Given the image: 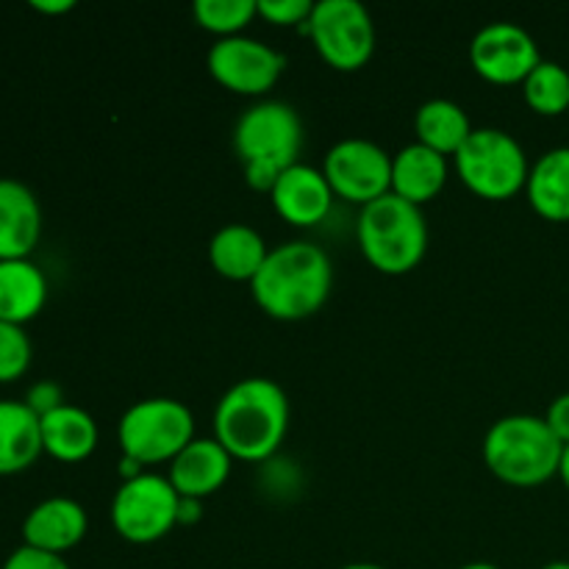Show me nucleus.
I'll list each match as a JSON object with an SVG mask.
<instances>
[{
	"instance_id": "nucleus-14",
	"label": "nucleus",
	"mask_w": 569,
	"mask_h": 569,
	"mask_svg": "<svg viewBox=\"0 0 569 569\" xmlns=\"http://www.w3.org/2000/svg\"><path fill=\"white\" fill-rule=\"evenodd\" d=\"M233 456L214 437H194L167 467V481L181 498L203 500L220 492L231 476Z\"/></svg>"
},
{
	"instance_id": "nucleus-23",
	"label": "nucleus",
	"mask_w": 569,
	"mask_h": 569,
	"mask_svg": "<svg viewBox=\"0 0 569 569\" xmlns=\"http://www.w3.org/2000/svg\"><path fill=\"white\" fill-rule=\"evenodd\" d=\"M476 131L467 117V111L461 109L456 100L448 98H433L417 109L415 114V133L417 142L426 144V148L437 150L445 159H453L461 150V144L470 139V133Z\"/></svg>"
},
{
	"instance_id": "nucleus-33",
	"label": "nucleus",
	"mask_w": 569,
	"mask_h": 569,
	"mask_svg": "<svg viewBox=\"0 0 569 569\" xmlns=\"http://www.w3.org/2000/svg\"><path fill=\"white\" fill-rule=\"evenodd\" d=\"M559 478H561V483H565V489H567V492H569V445H565V450H561Z\"/></svg>"
},
{
	"instance_id": "nucleus-8",
	"label": "nucleus",
	"mask_w": 569,
	"mask_h": 569,
	"mask_svg": "<svg viewBox=\"0 0 569 569\" xmlns=\"http://www.w3.org/2000/svg\"><path fill=\"white\" fill-rule=\"evenodd\" d=\"M317 53L339 72H356L376 53V22L359 0H320L306 22Z\"/></svg>"
},
{
	"instance_id": "nucleus-25",
	"label": "nucleus",
	"mask_w": 569,
	"mask_h": 569,
	"mask_svg": "<svg viewBox=\"0 0 569 569\" xmlns=\"http://www.w3.org/2000/svg\"><path fill=\"white\" fill-rule=\"evenodd\" d=\"M192 14L214 37H239L259 17V0H194Z\"/></svg>"
},
{
	"instance_id": "nucleus-11",
	"label": "nucleus",
	"mask_w": 569,
	"mask_h": 569,
	"mask_svg": "<svg viewBox=\"0 0 569 569\" xmlns=\"http://www.w3.org/2000/svg\"><path fill=\"white\" fill-rule=\"evenodd\" d=\"M206 64H209L211 78L220 87H226L233 94H248V98L270 92L287 70L283 53H278L261 39L244 37V33L217 39L211 44Z\"/></svg>"
},
{
	"instance_id": "nucleus-20",
	"label": "nucleus",
	"mask_w": 569,
	"mask_h": 569,
	"mask_svg": "<svg viewBox=\"0 0 569 569\" xmlns=\"http://www.w3.org/2000/svg\"><path fill=\"white\" fill-rule=\"evenodd\" d=\"M48 303V278L31 259L0 261V322L22 326Z\"/></svg>"
},
{
	"instance_id": "nucleus-31",
	"label": "nucleus",
	"mask_w": 569,
	"mask_h": 569,
	"mask_svg": "<svg viewBox=\"0 0 569 569\" xmlns=\"http://www.w3.org/2000/svg\"><path fill=\"white\" fill-rule=\"evenodd\" d=\"M31 9L39 14H67L76 9V0H31Z\"/></svg>"
},
{
	"instance_id": "nucleus-2",
	"label": "nucleus",
	"mask_w": 569,
	"mask_h": 569,
	"mask_svg": "<svg viewBox=\"0 0 569 569\" xmlns=\"http://www.w3.org/2000/svg\"><path fill=\"white\" fill-rule=\"evenodd\" d=\"M333 287V264L326 250L306 239L270 248L259 276L250 281L256 306L267 317L298 322L326 306Z\"/></svg>"
},
{
	"instance_id": "nucleus-15",
	"label": "nucleus",
	"mask_w": 569,
	"mask_h": 569,
	"mask_svg": "<svg viewBox=\"0 0 569 569\" xmlns=\"http://www.w3.org/2000/svg\"><path fill=\"white\" fill-rule=\"evenodd\" d=\"M89 531V517L78 500L48 498L33 506L22 520V545L64 556L78 548Z\"/></svg>"
},
{
	"instance_id": "nucleus-18",
	"label": "nucleus",
	"mask_w": 569,
	"mask_h": 569,
	"mask_svg": "<svg viewBox=\"0 0 569 569\" xmlns=\"http://www.w3.org/2000/svg\"><path fill=\"white\" fill-rule=\"evenodd\" d=\"M448 159L426 144H406L392 156V194L420 206L437 198L448 183Z\"/></svg>"
},
{
	"instance_id": "nucleus-3",
	"label": "nucleus",
	"mask_w": 569,
	"mask_h": 569,
	"mask_svg": "<svg viewBox=\"0 0 569 569\" xmlns=\"http://www.w3.org/2000/svg\"><path fill=\"white\" fill-rule=\"evenodd\" d=\"M303 148V122L289 103L259 100L233 128V150L242 161L244 178L259 192H270L283 170L298 164Z\"/></svg>"
},
{
	"instance_id": "nucleus-10",
	"label": "nucleus",
	"mask_w": 569,
	"mask_h": 569,
	"mask_svg": "<svg viewBox=\"0 0 569 569\" xmlns=\"http://www.w3.org/2000/svg\"><path fill=\"white\" fill-rule=\"evenodd\" d=\"M333 194L348 203L370 206L392 192V156L370 139H342L322 161Z\"/></svg>"
},
{
	"instance_id": "nucleus-30",
	"label": "nucleus",
	"mask_w": 569,
	"mask_h": 569,
	"mask_svg": "<svg viewBox=\"0 0 569 569\" xmlns=\"http://www.w3.org/2000/svg\"><path fill=\"white\" fill-rule=\"evenodd\" d=\"M545 422H548V428L556 433V439H559L561 445H569V392L559 395V398L548 406Z\"/></svg>"
},
{
	"instance_id": "nucleus-12",
	"label": "nucleus",
	"mask_w": 569,
	"mask_h": 569,
	"mask_svg": "<svg viewBox=\"0 0 569 569\" xmlns=\"http://www.w3.org/2000/svg\"><path fill=\"white\" fill-rule=\"evenodd\" d=\"M472 70L489 83L511 87L520 83L542 64V53L531 33L517 22H489L472 37L470 44Z\"/></svg>"
},
{
	"instance_id": "nucleus-5",
	"label": "nucleus",
	"mask_w": 569,
	"mask_h": 569,
	"mask_svg": "<svg viewBox=\"0 0 569 569\" xmlns=\"http://www.w3.org/2000/svg\"><path fill=\"white\" fill-rule=\"evenodd\" d=\"M356 237L365 259L383 276H406L428 253L426 214L420 206L392 192L361 209Z\"/></svg>"
},
{
	"instance_id": "nucleus-26",
	"label": "nucleus",
	"mask_w": 569,
	"mask_h": 569,
	"mask_svg": "<svg viewBox=\"0 0 569 569\" xmlns=\"http://www.w3.org/2000/svg\"><path fill=\"white\" fill-rule=\"evenodd\" d=\"M33 345L26 328L0 322V383H14L31 370Z\"/></svg>"
},
{
	"instance_id": "nucleus-13",
	"label": "nucleus",
	"mask_w": 569,
	"mask_h": 569,
	"mask_svg": "<svg viewBox=\"0 0 569 569\" xmlns=\"http://www.w3.org/2000/svg\"><path fill=\"white\" fill-rule=\"evenodd\" d=\"M333 189L326 172L309 164H292L281 172L276 187L270 189V200L278 217L295 228H315L331 214Z\"/></svg>"
},
{
	"instance_id": "nucleus-27",
	"label": "nucleus",
	"mask_w": 569,
	"mask_h": 569,
	"mask_svg": "<svg viewBox=\"0 0 569 569\" xmlns=\"http://www.w3.org/2000/svg\"><path fill=\"white\" fill-rule=\"evenodd\" d=\"M311 11V0H259V17L278 28H306Z\"/></svg>"
},
{
	"instance_id": "nucleus-36",
	"label": "nucleus",
	"mask_w": 569,
	"mask_h": 569,
	"mask_svg": "<svg viewBox=\"0 0 569 569\" xmlns=\"http://www.w3.org/2000/svg\"><path fill=\"white\" fill-rule=\"evenodd\" d=\"M542 569H569V561H550V565H545Z\"/></svg>"
},
{
	"instance_id": "nucleus-17",
	"label": "nucleus",
	"mask_w": 569,
	"mask_h": 569,
	"mask_svg": "<svg viewBox=\"0 0 569 569\" xmlns=\"http://www.w3.org/2000/svg\"><path fill=\"white\" fill-rule=\"evenodd\" d=\"M42 431V450L61 465H78L94 453L100 442V431L94 417L81 406L64 403L39 420Z\"/></svg>"
},
{
	"instance_id": "nucleus-29",
	"label": "nucleus",
	"mask_w": 569,
	"mask_h": 569,
	"mask_svg": "<svg viewBox=\"0 0 569 569\" xmlns=\"http://www.w3.org/2000/svg\"><path fill=\"white\" fill-rule=\"evenodd\" d=\"M64 403H67L64 389H61L56 381H37L26 395V406L39 417V420L48 417L50 411L61 409Z\"/></svg>"
},
{
	"instance_id": "nucleus-7",
	"label": "nucleus",
	"mask_w": 569,
	"mask_h": 569,
	"mask_svg": "<svg viewBox=\"0 0 569 569\" xmlns=\"http://www.w3.org/2000/svg\"><path fill=\"white\" fill-rule=\"evenodd\" d=\"M117 439L122 456L137 465H170L194 439V417L176 398H144L120 417Z\"/></svg>"
},
{
	"instance_id": "nucleus-24",
	"label": "nucleus",
	"mask_w": 569,
	"mask_h": 569,
	"mask_svg": "<svg viewBox=\"0 0 569 569\" xmlns=\"http://www.w3.org/2000/svg\"><path fill=\"white\" fill-rule=\"evenodd\" d=\"M522 98L539 117H561L569 111V70L559 61L542 64L522 81Z\"/></svg>"
},
{
	"instance_id": "nucleus-9",
	"label": "nucleus",
	"mask_w": 569,
	"mask_h": 569,
	"mask_svg": "<svg viewBox=\"0 0 569 569\" xmlns=\"http://www.w3.org/2000/svg\"><path fill=\"white\" fill-rule=\"evenodd\" d=\"M181 495L172 489L167 476L142 472L122 481L111 498V526L126 542L153 545L178 526Z\"/></svg>"
},
{
	"instance_id": "nucleus-35",
	"label": "nucleus",
	"mask_w": 569,
	"mask_h": 569,
	"mask_svg": "<svg viewBox=\"0 0 569 569\" xmlns=\"http://www.w3.org/2000/svg\"><path fill=\"white\" fill-rule=\"evenodd\" d=\"M459 569H500L498 565H487V561H472V565H465Z\"/></svg>"
},
{
	"instance_id": "nucleus-19",
	"label": "nucleus",
	"mask_w": 569,
	"mask_h": 569,
	"mask_svg": "<svg viewBox=\"0 0 569 569\" xmlns=\"http://www.w3.org/2000/svg\"><path fill=\"white\" fill-rule=\"evenodd\" d=\"M270 256L264 237L244 222L222 226L209 242V261L217 276L228 281H253Z\"/></svg>"
},
{
	"instance_id": "nucleus-22",
	"label": "nucleus",
	"mask_w": 569,
	"mask_h": 569,
	"mask_svg": "<svg viewBox=\"0 0 569 569\" xmlns=\"http://www.w3.org/2000/svg\"><path fill=\"white\" fill-rule=\"evenodd\" d=\"M526 194L548 222H569V148H553L531 164Z\"/></svg>"
},
{
	"instance_id": "nucleus-32",
	"label": "nucleus",
	"mask_w": 569,
	"mask_h": 569,
	"mask_svg": "<svg viewBox=\"0 0 569 569\" xmlns=\"http://www.w3.org/2000/svg\"><path fill=\"white\" fill-rule=\"evenodd\" d=\"M200 503H203V500L181 498V503H178V526H192V522H198Z\"/></svg>"
},
{
	"instance_id": "nucleus-28",
	"label": "nucleus",
	"mask_w": 569,
	"mask_h": 569,
	"mask_svg": "<svg viewBox=\"0 0 569 569\" xmlns=\"http://www.w3.org/2000/svg\"><path fill=\"white\" fill-rule=\"evenodd\" d=\"M0 569H70V565L64 561V556L44 553V550L20 545V548L3 561V567Z\"/></svg>"
},
{
	"instance_id": "nucleus-34",
	"label": "nucleus",
	"mask_w": 569,
	"mask_h": 569,
	"mask_svg": "<svg viewBox=\"0 0 569 569\" xmlns=\"http://www.w3.org/2000/svg\"><path fill=\"white\" fill-rule=\"evenodd\" d=\"M342 569H387V567L372 565V561H353V565H345Z\"/></svg>"
},
{
	"instance_id": "nucleus-6",
	"label": "nucleus",
	"mask_w": 569,
	"mask_h": 569,
	"mask_svg": "<svg viewBox=\"0 0 569 569\" xmlns=\"http://www.w3.org/2000/svg\"><path fill=\"white\" fill-rule=\"evenodd\" d=\"M453 167L461 183L483 200H509L526 189L531 164L522 144L503 128H476Z\"/></svg>"
},
{
	"instance_id": "nucleus-4",
	"label": "nucleus",
	"mask_w": 569,
	"mask_h": 569,
	"mask_svg": "<svg viewBox=\"0 0 569 569\" xmlns=\"http://www.w3.org/2000/svg\"><path fill=\"white\" fill-rule=\"evenodd\" d=\"M561 450L545 417L509 415L492 422L483 437V461L489 472L509 487L533 489L559 476Z\"/></svg>"
},
{
	"instance_id": "nucleus-16",
	"label": "nucleus",
	"mask_w": 569,
	"mask_h": 569,
	"mask_svg": "<svg viewBox=\"0 0 569 569\" xmlns=\"http://www.w3.org/2000/svg\"><path fill=\"white\" fill-rule=\"evenodd\" d=\"M42 237V209L17 178H0V261L31 259Z\"/></svg>"
},
{
	"instance_id": "nucleus-21",
	"label": "nucleus",
	"mask_w": 569,
	"mask_h": 569,
	"mask_svg": "<svg viewBox=\"0 0 569 569\" xmlns=\"http://www.w3.org/2000/svg\"><path fill=\"white\" fill-rule=\"evenodd\" d=\"M39 417L26 400H0V476H17L42 456Z\"/></svg>"
},
{
	"instance_id": "nucleus-1",
	"label": "nucleus",
	"mask_w": 569,
	"mask_h": 569,
	"mask_svg": "<svg viewBox=\"0 0 569 569\" xmlns=\"http://www.w3.org/2000/svg\"><path fill=\"white\" fill-rule=\"evenodd\" d=\"M289 433V398L272 378H242L214 409V439L239 461L264 465Z\"/></svg>"
}]
</instances>
